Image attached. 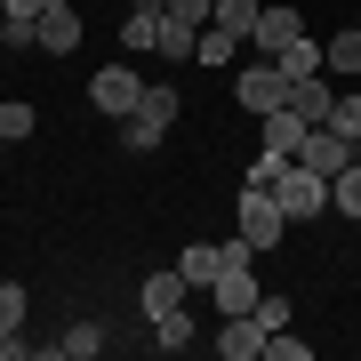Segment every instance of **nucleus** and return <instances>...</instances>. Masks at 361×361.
I'll return each mask as SVG.
<instances>
[{"mask_svg":"<svg viewBox=\"0 0 361 361\" xmlns=\"http://www.w3.org/2000/svg\"><path fill=\"white\" fill-rule=\"evenodd\" d=\"M289 104H297L305 121H329V113H337V89H329L322 73H305V80H289Z\"/></svg>","mask_w":361,"mask_h":361,"instance_id":"nucleus-13","label":"nucleus"},{"mask_svg":"<svg viewBox=\"0 0 361 361\" xmlns=\"http://www.w3.org/2000/svg\"><path fill=\"white\" fill-rule=\"evenodd\" d=\"M0 153H8V137H0Z\"/></svg>","mask_w":361,"mask_h":361,"instance_id":"nucleus-31","label":"nucleus"},{"mask_svg":"<svg viewBox=\"0 0 361 361\" xmlns=\"http://www.w3.org/2000/svg\"><path fill=\"white\" fill-rule=\"evenodd\" d=\"M322 73H361V25L337 32V40H322Z\"/></svg>","mask_w":361,"mask_h":361,"instance_id":"nucleus-18","label":"nucleus"},{"mask_svg":"<svg viewBox=\"0 0 361 361\" xmlns=\"http://www.w3.org/2000/svg\"><path fill=\"white\" fill-rule=\"evenodd\" d=\"M40 129V113H32V104H0V137H8V145H25Z\"/></svg>","mask_w":361,"mask_h":361,"instance_id":"nucleus-22","label":"nucleus"},{"mask_svg":"<svg viewBox=\"0 0 361 361\" xmlns=\"http://www.w3.org/2000/svg\"><path fill=\"white\" fill-rule=\"evenodd\" d=\"M329 121H337V129L361 145V89H353V97H337V113H329Z\"/></svg>","mask_w":361,"mask_h":361,"instance_id":"nucleus-27","label":"nucleus"},{"mask_svg":"<svg viewBox=\"0 0 361 361\" xmlns=\"http://www.w3.org/2000/svg\"><path fill=\"white\" fill-rule=\"evenodd\" d=\"M137 97H145V80L129 73V65H104V73H89V104L104 121H129L137 113Z\"/></svg>","mask_w":361,"mask_h":361,"instance_id":"nucleus-5","label":"nucleus"},{"mask_svg":"<svg viewBox=\"0 0 361 361\" xmlns=\"http://www.w3.org/2000/svg\"><path fill=\"white\" fill-rule=\"evenodd\" d=\"M297 161H305V169H322V177H337V169L353 161V137L337 129V121H313V129H305V145H297Z\"/></svg>","mask_w":361,"mask_h":361,"instance_id":"nucleus-6","label":"nucleus"},{"mask_svg":"<svg viewBox=\"0 0 361 361\" xmlns=\"http://www.w3.org/2000/svg\"><path fill=\"white\" fill-rule=\"evenodd\" d=\"M233 97H241V113H273V104H289V80H281L273 56H257V65L233 73Z\"/></svg>","mask_w":361,"mask_h":361,"instance_id":"nucleus-4","label":"nucleus"},{"mask_svg":"<svg viewBox=\"0 0 361 361\" xmlns=\"http://www.w3.org/2000/svg\"><path fill=\"white\" fill-rule=\"evenodd\" d=\"M265 361H305V337H289V329H273V337H265Z\"/></svg>","mask_w":361,"mask_h":361,"instance_id":"nucleus-26","label":"nucleus"},{"mask_svg":"<svg viewBox=\"0 0 361 361\" xmlns=\"http://www.w3.org/2000/svg\"><path fill=\"white\" fill-rule=\"evenodd\" d=\"M177 89H169V80H145V97H137V113L121 121V145H129V153H153V145L169 137V121H177Z\"/></svg>","mask_w":361,"mask_h":361,"instance_id":"nucleus-1","label":"nucleus"},{"mask_svg":"<svg viewBox=\"0 0 361 361\" xmlns=\"http://www.w3.org/2000/svg\"><path fill=\"white\" fill-rule=\"evenodd\" d=\"M0 361H32V337H25V329H8V337H0Z\"/></svg>","mask_w":361,"mask_h":361,"instance_id":"nucleus-29","label":"nucleus"},{"mask_svg":"<svg viewBox=\"0 0 361 361\" xmlns=\"http://www.w3.org/2000/svg\"><path fill=\"white\" fill-rule=\"evenodd\" d=\"M153 345H161V353H185V345H193V322H185V305L153 322Z\"/></svg>","mask_w":361,"mask_h":361,"instance_id":"nucleus-21","label":"nucleus"},{"mask_svg":"<svg viewBox=\"0 0 361 361\" xmlns=\"http://www.w3.org/2000/svg\"><path fill=\"white\" fill-rule=\"evenodd\" d=\"M257 16H265V0H217V8H209V25H225L233 40H249V32H257Z\"/></svg>","mask_w":361,"mask_h":361,"instance_id":"nucleus-14","label":"nucleus"},{"mask_svg":"<svg viewBox=\"0 0 361 361\" xmlns=\"http://www.w3.org/2000/svg\"><path fill=\"white\" fill-rule=\"evenodd\" d=\"M265 337H273V329L257 322V313H225V329L209 337V345H217L225 361H257V353H265Z\"/></svg>","mask_w":361,"mask_h":361,"instance_id":"nucleus-7","label":"nucleus"},{"mask_svg":"<svg viewBox=\"0 0 361 361\" xmlns=\"http://www.w3.org/2000/svg\"><path fill=\"white\" fill-rule=\"evenodd\" d=\"M273 65H281V80H305V73H322V40H305V32H297L289 49H273Z\"/></svg>","mask_w":361,"mask_h":361,"instance_id":"nucleus-15","label":"nucleus"},{"mask_svg":"<svg viewBox=\"0 0 361 361\" xmlns=\"http://www.w3.org/2000/svg\"><path fill=\"white\" fill-rule=\"evenodd\" d=\"M249 313H257L265 329H289V297H257V305H249Z\"/></svg>","mask_w":361,"mask_h":361,"instance_id":"nucleus-28","label":"nucleus"},{"mask_svg":"<svg viewBox=\"0 0 361 361\" xmlns=\"http://www.w3.org/2000/svg\"><path fill=\"white\" fill-rule=\"evenodd\" d=\"M257 121H265V153H289V161H297V145H305L313 121L297 113V104H273V113H257Z\"/></svg>","mask_w":361,"mask_h":361,"instance_id":"nucleus-8","label":"nucleus"},{"mask_svg":"<svg viewBox=\"0 0 361 361\" xmlns=\"http://www.w3.org/2000/svg\"><path fill=\"white\" fill-rule=\"evenodd\" d=\"M40 40V16H0V49H32Z\"/></svg>","mask_w":361,"mask_h":361,"instance_id":"nucleus-24","label":"nucleus"},{"mask_svg":"<svg viewBox=\"0 0 361 361\" xmlns=\"http://www.w3.org/2000/svg\"><path fill=\"white\" fill-rule=\"evenodd\" d=\"M40 49H49V56H73L80 49V16L73 8H40Z\"/></svg>","mask_w":361,"mask_h":361,"instance_id":"nucleus-12","label":"nucleus"},{"mask_svg":"<svg viewBox=\"0 0 361 361\" xmlns=\"http://www.w3.org/2000/svg\"><path fill=\"white\" fill-rule=\"evenodd\" d=\"M8 329H25V289L0 281V337H8Z\"/></svg>","mask_w":361,"mask_h":361,"instance_id":"nucleus-25","label":"nucleus"},{"mask_svg":"<svg viewBox=\"0 0 361 361\" xmlns=\"http://www.w3.org/2000/svg\"><path fill=\"white\" fill-rule=\"evenodd\" d=\"M273 201H281L289 225H305V217H322V209H329V177H322V169H305V161H289L281 185H273Z\"/></svg>","mask_w":361,"mask_h":361,"instance_id":"nucleus-3","label":"nucleus"},{"mask_svg":"<svg viewBox=\"0 0 361 361\" xmlns=\"http://www.w3.org/2000/svg\"><path fill=\"white\" fill-rule=\"evenodd\" d=\"M40 8H73V0H40Z\"/></svg>","mask_w":361,"mask_h":361,"instance_id":"nucleus-30","label":"nucleus"},{"mask_svg":"<svg viewBox=\"0 0 361 361\" xmlns=\"http://www.w3.org/2000/svg\"><path fill=\"white\" fill-rule=\"evenodd\" d=\"M233 209H241V225H233V233H241V241L257 249V257H265V249H281L289 217H281V201H273L265 185H241V201H233Z\"/></svg>","mask_w":361,"mask_h":361,"instance_id":"nucleus-2","label":"nucleus"},{"mask_svg":"<svg viewBox=\"0 0 361 361\" xmlns=\"http://www.w3.org/2000/svg\"><path fill=\"white\" fill-rule=\"evenodd\" d=\"M161 8H169V0H129V16H121V49H153V40H161Z\"/></svg>","mask_w":361,"mask_h":361,"instance_id":"nucleus-9","label":"nucleus"},{"mask_svg":"<svg viewBox=\"0 0 361 361\" xmlns=\"http://www.w3.org/2000/svg\"><path fill=\"white\" fill-rule=\"evenodd\" d=\"M329 209H337V217H361V153L329 177Z\"/></svg>","mask_w":361,"mask_h":361,"instance_id":"nucleus-16","label":"nucleus"},{"mask_svg":"<svg viewBox=\"0 0 361 361\" xmlns=\"http://www.w3.org/2000/svg\"><path fill=\"white\" fill-rule=\"evenodd\" d=\"M281 169H289V153H265V145H257V161H249L241 185H265V193H273V185H281Z\"/></svg>","mask_w":361,"mask_h":361,"instance_id":"nucleus-23","label":"nucleus"},{"mask_svg":"<svg viewBox=\"0 0 361 361\" xmlns=\"http://www.w3.org/2000/svg\"><path fill=\"white\" fill-rule=\"evenodd\" d=\"M185 297H193V281H185L177 265H169V273H153V281H145V322H161V313H177Z\"/></svg>","mask_w":361,"mask_h":361,"instance_id":"nucleus-10","label":"nucleus"},{"mask_svg":"<svg viewBox=\"0 0 361 361\" xmlns=\"http://www.w3.org/2000/svg\"><path fill=\"white\" fill-rule=\"evenodd\" d=\"M56 353H65V361H89V353H104V329L97 322H73L65 337H56Z\"/></svg>","mask_w":361,"mask_h":361,"instance_id":"nucleus-20","label":"nucleus"},{"mask_svg":"<svg viewBox=\"0 0 361 361\" xmlns=\"http://www.w3.org/2000/svg\"><path fill=\"white\" fill-rule=\"evenodd\" d=\"M177 273H185L193 289H209V281H217V241H193V249H177Z\"/></svg>","mask_w":361,"mask_h":361,"instance_id":"nucleus-17","label":"nucleus"},{"mask_svg":"<svg viewBox=\"0 0 361 361\" xmlns=\"http://www.w3.org/2000/svg\"><path fill=\"white\" fill-rule=\"evenodd\" d=\"M297 32H305V25H297V8H265V16H257V32H249V49L273 56V49H289Z\"/></svg>","mask_w":361,"mask_h":361,"instance_id":"nucleus-11","label":"nucleus"},{"mask_svg":"<svg viewBox=\"0 0 361 361\" xmlns=\"http://www.w3.org/2000/svg\"><path fill=\"white\" fill-rule=\"evenodd\" d=\"M233 49H241V40H233L225 25H201V40H193V65H233Z\"/></svg>","mask_w":361,"mask_h":361,"instance_id":"nucleus-19","label":"nucleus"}]
</instances>
